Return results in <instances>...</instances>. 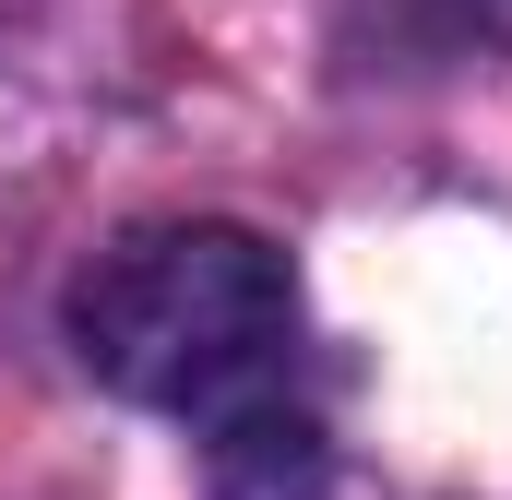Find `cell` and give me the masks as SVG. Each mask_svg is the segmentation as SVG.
I'll list each match as a JSON object with an SVG mask.
<instances>
[{"label":"cell","mask_w":512,"mask_h":500,"mask_svg":"<svg viewBox=\"0 0 512 500\" xmlns=\"http://www.w3.org/2000/svg\"><path fill=\"white\" fill-rule=\"evenodd\" d=\"M72 346L84 370L155 405L203 417L227 441H274V393L298 370V286L286 250L251 227H131L72 274Z\"/></svg>","instance_id":"obj_1"}]
</instances>
